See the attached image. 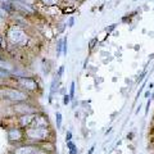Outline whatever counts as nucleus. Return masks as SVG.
Segmentation results:
<instances>
[{
    "instance_id": "nucleus-1",
    "label": "nucleus",
    "mask_w": 154,
    "mask_h": 154,
    "mask_svg": "<svg viewBox=\"0 0 154 154\" xmlns=\"http://www.w3.org/2000/svg\"><path fill=\"white\" fill-rule=\"evenodd\" d=\"M4 37L8 44L14 48H26L31 41L26 28L18 26L16 23H11L7 26L5 31H4Z\"/></svg>"
},
{
    "instance_id": "nucleus-2",
    "label": "nucleus",
    "mask_w": 154,
    "mask_h": 154,
    "mask_svg": "<svg viewBox=\"0 0 154 154\" xmlns=\"http://www.w3.org/2000/svg\"><path fill=\"white\" fill-rule=\"evenodd\" d=\"M2 93H3L2 99L7 100V102H11L12 104H17L22 102H31L32 100V95L23 91L22 89H19L16 85L2 86Z\"/></svg>"
},
{
    "instance_id": "nucleus-3",
    "label": "nucleus",
    "mask_w": 154,
    "mask_h": 154,
    "mask_svg": "<svg viewBox=\"0 0 154 154\" xmlns=\"http://www.w3.org/2000/svg\"><path fill=\"white\" fill-rule=\"evenodd\" d=\"M25 136L27 143L40 144L44 141L54 140V128H36L28 127L25 130Z\"/></svg>"
},
{
    "instance_id": "nucleus-4",
    "label": "nucleus",
    "mask_w": 154,
    "mask_h": 154,
    "mask_svg": "<svg viewBox=\"0 0 154 154\" xmlns=\"http://www.w3.org/2000/svg\"><path fill=\"white\" fill-rule=\"evenodd\" d=\"M11 110L16 117L17 116H23V114H37L38 112H41L40 108L37 107V104L33 103L32 100L31 102H22V103L12 104Z\"/></svg>"
},
{
    "instance_id": "nucleus-5",
    "label": "nucleus",
    "mask_w": 154,
    "mask_h": 154,
    "mask_svg": "<svg viewBox=\"0 0 154 154\" xmlns=\"http://www.w3.org/2000/svg\"><path fill=\"white\" fill-rule=\"evenodd\" d=\"M16 86H18L19 89H22L23 91H26L30 95L36 94L40 88H38V81L33 76L30 77H22V79L16 80Z\"/></svg>"
},
{
    "instance_id": "nucleus-6",
    "label": "nucleus",
    "mask_w": 154,
    "mask_h": 154,
    "mask_svg": "<svg viewBox=\"0 0 154 154\" xmlns=\"http://www.w3.org/2000/svg\"><path fill=\"white\" fill-rule=\"evenodd\" d=\"M7 139H8V143L11 144L12 146L25 143L26 141L25 130L17 126V125H13V126L7 128Z\"/></svg>"
},
{
    "instance_id": "nucleus-7",
    "label": "nucleus",
    "mask_w": 154,
    "mask_h": 154,
    "mask_svg": "<svg viewBox=\"0 0 154 154\" xmlns=\"http://www.w3.org/2000/svg\"><path fill=\"white\" fill-rule=\"evenodd\" d=\"M37 150H38L37 144L25 141L22 144H18V145H13L11 148L9 154H36Z\"/></svg>"
},
{
    "instance_id": "nucleus-8",
    "label": "nucleus",
    "mask_w": 154,
    "mask_h": 154,
    "mask_svg": "<svg viewBox=\"0 0 154 154\" xmlns=\"http://www.w3.org/2000/svg\"><path fill=\"white\" fill-rule=\"evenodd\" d=\"M13 7H14V11L16 13L21 14L23 17H32L36 14V9L33 8V5L31 4H27V3H23V2H17V0H13Z\"/></svg>"
},
{
    "instance_id": "nucleus-9",
    "label": "nucleus",
    "mask_w": 154,
    "mask_h": 154,
    "mask_svg": "<svg viewBox=\"0 0 154 154\" xmlns=\"http://www.w3.org/2000/svg\"><path fill=\"white\" fill-rule=\"evenodd\" d=\"M31 127H36V128H53L49 116L45 112H38L37 114H35V118H33V122L31 125Z\"/></svg>"
},
{
    "instance_id": "nucleus-10",
    "label": "nucleus",
    "mask_w": 154,
    "mask_h": 154,
    "mask_svg": "<svg viewBox=\"0 0 154 154\" xmlns=\"http://www.w3.org/2000/svg\"><path fill=\"white\" fill-rule=\"evenodd\" d=\"M35 118V114H23V116H17L16 117V125L19 127H22L23 130H26L28 127H31V125Z\"/></svg>"
},
{
    "instance_id": "nucleus-11",
    "label": "nucleus",
    "mask_w": 154,
    "mask_h": 154,
    "mask_svg": "<svg viewBox=\"0 0 154 154\" xmlns=\"http://www.w3.org/2000/svg\"><path fill=\"white\" fill-rule=\"evenodd\" d=\"M59 88H60V79H58L57 75H54L51 79V82H50L49 96H48V102H49V104H53V98H54V95L59 94Z\"/></svg>"
},
{
    "instance_id": "nucleus-12",
    "label": "nucleus",
    "mask_w": 154,
    "mask_h": 154,
    "mask_svg": "<svg viewBox=\"0 0 154 154\" xmlns=\"http://www.w3.org/2000/svg\"><path fill=\"white\" fill-rule=\"evenodd\" d=\"M67 149H68V154H79V149H77V145L73 143V140L67 141Z\"/></svg>"
},
{
    "instance_id": "nucleus-13",
    "label": "nucleus",
    "mask_w": 154,
    "mask_h": 154,
    "mask_svg": "<svg viewBox=\"0 0 154 154\" xmlns=\"http://www.w3.org/2000/svg\"><path fill=\"white\" fill-rule=\"evenodd\" d=\"M63 54V38H59L57 41V46H55V57L59 58Z\"/></svg>"
},
{
    "instance_id": "nucleus-14",
    "label": "nucleus",
    "mask_w": 154,
    "mask_h": 154,
    "mask_svg": "<svg viewBox=\"0 0 154 154\" xmlns=\"http://www.w3.org/2000/svg\"><path fill=\"white\" fill-rule=\"evenodd\" d=\"M62 123H63V114H62V112H55V126H57V130L62 128Z\"/></svg>"
},
{
    "instance_id": "nucleus-15",
    "label": "nucleus",
    "mask_w": 154,
    "mask_h": 154,
    "mask_svg": "<svg viewBox=\"0 0 154 154\" xmlns=\"http://www.w3.org/2000/svg\"><path fill=\"white\" fill-rule=\"evenodd\" d=\"M38 2L42 3L46 7H54V5H58V4H59V0H38Z\"/></svg>"
},
{
    "instance_id": "nucleus-16",
    "label": "nucleus",
    "mask_w": 154,
    "mask_h": 154,
    "mask_svg": "<svg viewBox=\"0 0 154 154\" xmlns=\"http://www.w3.org/2000/svg\"><path fill=\"white\" fill-rule=\"evenodd\" d=\"M9 79H13L12 75L9 72L4 71V69H0V81H5V80H9Z\"/></svg>"
},
{
    "instance_id": "nucleus-17",
    "label": "nucleus",
    "mask_w": 154,
    "mask_h": 154,
    "mask_svg": "<svg viewBox=\"0 0 154 154\" xmlns=\"http://www.w3.org/2000/svg\"><path fill=\"white\" fill-rule=\"evenodd\" d=\"M69 96H71V99L73 100L75 99V94H76V82L75 81H72L71 85H69Z\"/></svg>"
},
{
    "instance_id": "nucleus-18",
    "label": "nucleus",
    "mask_w": 154,
    "mask_h": 154,
    "mask_svg": "<svg viewBox=\"0 0 154 154\" xmlns=\"http://www.w3.org/2000/svg\"><path fill=\"white\" fill-rule=\"evenodd\" d=\"M98 41H99L98 37H93V38L90 40V42H89V50H90V51L93 50L96 45H98Z\"/></svg>"
},
{
    "instance_id": "nucleus-19",
    "label": "nucleus",
    "mask_w": 154,
    "mask_h": 154,
    "mask_svg": "<svg viewBox=\"0 0 154 154\" xmlns=\"http://www.w3.org/2000/svg\"><path fill=\"white\" fill-rule=\"evenodd\" d=\"M67 51H68V38L67 36L63 37V55L67 57Z\"/></svg>"
},
{
    "instance_id": "nucleus-20",
    "label": "nucleus",
    "mask_w": 154,
    "mask_h": 154,
    "mask_svg": "<svg viewBox=\"0 0 154 154\" xmlns=\"http://www.w3.org/2000/svg\"><path fill=\"white\" fill-rule=\"evenodd\" d=\"M72 103V99H71V96H69V94H64L63 95V105H69Z\"/></svg>"
},
{
    "instance_id": "nucleus-21",
    "label": "nucleus",
    "mask_w": 154,
    "mask_h": 154,
    "mask_svg": "<svg viewBox=\"0 0 154 154\" xmlns=\"http://www.w3.org/2000/svg\"><path fill=\"white\" fill-rule=\"evenodd\" d=\"M146 68H148V64L145 66V68H144V71L141 72L140 77H139V79H137V84H141V82H143V80L145 79V76H146Z\"/></svg>"
},
{
    "instance_id": "nucleus-22",
    "label": "nucleus",
    "mask_w": 154,
    "mask_h": 154,
    "mask_svg": "<svg viewBox=\"0 0 154 154\" xmlns=\"http://www.w3.org/2000/svg\"><path fill=\"white\" fill-rule=\"evenodd\" d=\"M5 37H4V35L2 32H0V49H5Z\"/></svg>"
},
{
    "instance_id": "nucleus-23",
    "label": "nucleus",
    "mask_w": 154,
    "mask_h": 154,
    "mask_svg": "<svg viewBox=\"0 0 154 154\" xmlns=\"http://www.w3.org/2000/svg\"><path fill=\"white\" fill-rule=\"evenodd\" d=\"M63 73H64V66L62 64L59 68H58V72H57V77L58 79H62V76H63Z\"/></svg>"
},
{
    "instance_id": "nucleus-24",
    "label": "nucleus",
    "mask_w": 154,
    "mask_h": 154,
    "mask_svg": "<svg viewBox=\"0 0 154 154\" xmlns=\"http://www.w3.org/2000/svg\"><path fill=\"white\" fill-rule=\"evenodd\" d=\"M116 27H117V23H112V25H109V26H108L107 28H105V31H107V33L109 35L110 32H112V31H114V30H116Z\"/></svg>"
},
{
    "instance_id": "nucleus-25",
    "label": "nucleus",
    "mask_w": 154,
    "mask_h": 154,
    "mask_svg": "<svg viewBox=\"0 0 154 154\" xmlns=\"http://www.w3.org/2000/svg\"><path fill=\"white\" fill-rule=\"evenodd\" d=\"M72 139H73V134H72V131H67V132H66V137H64L66 143H67V141H71Z\"/></svg>"
},
{
    "instance_id": "nucleus-26",
    "label": "nucleus",
    "mask_w": 154,
    "mask_h": 154,
    "mask_svg": "<svg viewBox=\"0 0 154 154\" xmlns=\"http://www.w3.org/2000/svg\"><path fill=\"white\" fill-rule=\"evenodd\" d=\"M8 17H9V14L5 11H3L2 7H0V19H7Z\"/></svg>"
},
{
    "instance_id": "nucleus-27",
    "label": "nucleus",
    "mask_w": 154,
    "mask_h": 154,
    "mask_svg": "<svg viewBox=\"0 0 154 154\" xmlns=\"http://www.w3.org/2000/svg\"><path fill=\"white\" fill-rule=\"evenodd\" d=\"M144 88H145V82H143V85H141V88L139 89V91H137V94H136V99L139 98V96H140V94L143 93V90H144Z\"/></svg>"
},
{
    "instance_id": "nucleus-28",
    "label": "nucleus",
    "mask_w": 154,
    "mask_h": 154,
    "mask_svg": "<svg viewBox=\"0 0 154 154\" xmlns=\"http://www.w3.org/2000/svg\"><path fill=\"white\" fill-rule=\"evenodd\" d=\"M73 25H75V17H71V18L68 19V25H67V26H68V27H72Z\"/></svg>"
},
{
    "instance_id": "nucleus-29",
    "label": "nucleus",
    "mask_w": 154,
    "mask_h": 154,
    "mask_svg": "<svg viewBox=\"0 0 154 154\" xmlns=\"http://www.w3.org/2000/svg\"><path fill=\"white\" fill-rule=\"evenodd\" d=\"M149 107H150V99L146 102V105H145V116L149 113Z\"/></svg>"
},
{
    "instance_id": "nucleus-30",
    "label": "nucleus",
    "mask_w": 154,
    "mask_h": 154,
    "mask_svg": "<svg viewBox=\"0 0 154 154\" xmlns=\"http://www.w3.org/2000/svg\"><path fill=\"white\" fill-rule=\"evenodd\" d=\"M17 2H23V3H27V4H31V5H32L36 0H17Z\"/></svg>"
},
{
    "instance_id": "nucleus-31",
    "label": "nucleus",
    "mask_w": 154,
    "mask_h": 154,
    "mask_svg": "<svg viewBox=\"0 0 154 154\" xmlns=\"http://www.w3.org/2000/svg\"><path fill=\"white\" fill-rule=\"evenodd\" d=\"M72 103H73V104H72V109H75L77 105H79V102H77V100H72Z\"/></svg>"
},
{
    "instance_id": "nucleus-32",
    "label": "nucleus",
    "mask_w": 154,
    "mask_h": 154,
    "mask_svg": "<svg viewBox=\"0 0 154 154\" xmlns=\"http://www.w3.org/2000/svg\"><path fill=\"white\" fill-rule=\"evenodd\" d=\"M94 150H95V145H93L90 149H89V152H88V154H93L94 153Z\"/></svg>"
},
{
    "instance_id": "nucleus-33",
    "label": "nucleus",
    "mask_w": 154,
    "mask_h": 154,
    "mask_svg": "<svg viewBox=\"0 0 154 154\" xmlns=\"http://www.w3.org/2000/svg\"><path fill=\"white\" fill-rule=\"evenodd\" d=\"M132 137H134V132H130V135H127V139H130V140H131Z\"/></svg>"
},
{
    "instance_id": "nucleus-34",
    "label": "nucleus",
    "mask_w": 154,
    "mask_h": 154,
    "mask_svg": "<svg viewBox=\"0 0 154 154\" xmlns=\"http://www.w3.org/2000/svg\"><path fill=\"white\" fill-rule=\"evenodd\" d=\"M69 2H73V3H82L84 0H69Z\"/></svg>"
},
{
    "instance_id": "nucleus-35",
    "label": "nucleus",
    "mask_w": 154,
    "mask_h": 154,
    "mask_svg": "<svg viewBox=\"0 0 154 154\" xmlns=\"http://www.w3.org/2000/svg\"><path fill=\"white\" fill-rule=\"evenodd\" d=\"M141 109V104H139V107L136 108V113H139V110H140Z\"/></svg>"
},
{
    "instance_id": "nucleus-36",
    "label": "nucleus",
    "mask_w": 154,
    "mask_h": 154,
    "mask_svg": "<svg viewBox=\"0 0 154 154\" xmlns=\"http://www.w3.org/2000/svg\"><path fill=\"white\" fill-rule=\"evenodd\" d=\"M8 2H13V0H0V3H8Z\"/></svg>"
},
{
    "instance_id": "nucleus-37",
    "label": "nucleus",
    "mask_w": 154,
    "mask_h": 154,
    "mask_svg": "<svg viewBox=\"0 0 154 154\" xmlns=\"http://www.w3.org/2000/svg\"><path fill=\"white\" fill-rule=\"evenodd\" d=\"M110 131H112V127H110V128H108V130H107V132H105V135H108V134H109Z\"/></svg>"
},
{
    "instance_id": "nucleus-38",
    "label": "nucleus",
    "mask_w": 154,
    "mask_h": 154,
    "mask_svg": "<svg viewBox=\"0 0 154 154\" xmlns=\"http://www.w3.org/2000/svg\"><path fill=\"white\" fill-rule=\"evenodd\" d=\"M2 58H3V55H2V53H0V59H2Z\"/></svg>"
},
{
    "instance_id": "nucleus-39",
    "label": "nucleus",
    "mask_w": 154,
    "mask_h": 154,
    "mask_svg": "<svg viewBox=\"0 0 154 154\" xmlns=\"http://www.w3.org/2000/svg\"><path fill=\"white\" fill-rule=\"evenodd\" d=\"M132 2H137V0H132Z\"/></svg>"
}]
</instances>
